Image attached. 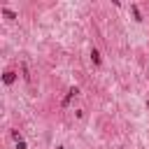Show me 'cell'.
I'll return each mask as SVG.
<instances>
[{"label":"cell","instance_id":"cell-1","mask_svg":"<svg viewBox=\"0 0 149 149\" xmlns=\"http://www.w3.org/2000/svg\"><path fill=\"white\" fill-rule=\"evenodd\" d=\"M77 95H79V86H70L68 93H65V98H63V102H61V107H68L72 102V98H77Z\"/></svg>","mask_w":149,"mask_h":149},{"label":"cell","instance_id":"cell-2","mask_svg":"<svg viewBox=\"0 0 149 149\" xmlns=\"http://www.w3.org/2000/svg\"><path fill=\"white\" fill-rule=\"evenodd\" d=\"M16 77H19V74H16L14 70H5V72H2V84H5V86H12V84L16 81Z\"/></svg>","mask_w":149,"mask_h":149},{"label":"cell","instance_id":"cell-3","mask_svg":"<svg viewBox=\"0 0 149 149\" xmlns=\"http://www.w3.org/2000/svg\"><path fill=\"white\" fill-rule=\"evenodd\" d=\"M91 63H93L95 68H100V65H102V56H100V51H98L95 47L91 49Z\"/></svg>","mask_w":149,"mask_h":149},{"label":"cell","instance_id":"cell-4","mask_svg":"<svg viewBox=\"0 0 149 149\" xmlns=\"http://www.w3.org/2000/svg\"><path fill=\"white\" fill-rule=\"evenodd\" d=\"M0 14H2L7 21H14V19H19V14H16L14 9H9V7H2V9H0Z\"/></svg>","mask_w":149,"mask_h":149},{"label":"cell","instance_id":"cell-5","mask_svg":"<svg viewBox=\"0 0 149 149\" xmlns=\"http://www.w3.org/2000/svg\"><path fill=\"white\" fill-rule=\"evenodd\" d=\"M130 14H133V19H135L137 23H142V12H140V7H137L135 2L130 5Z\"/></svg>","mask_w":149,"mask_h":149},{"label":"cell","instance_id":"cell-6","mask_svg":"<svg viewBox=\"0 0 149 149\" xmlns=\"http://www.w3.org/2000/svg\"><path fill=\"white\" fill-rule=\"evenodd\" d=\"M21 77H23L26 84H30V70H28V63H26V61L21 63Z\"/></svg>","mask_w":149,"mask_h":149},{"label":"cell","instance_id":"cell-7","mask_svg":"<svg viewBox=\"0 0 149 149\" xmlns=\"http://www.w3.org/2000/svg\"><path fill=\"white\" fill-rule=\"evenodd\" d=\"M26 147H28L26 140H16V142H14V149H26Z\"/></svg>","mask_w":149,"mask_h":149},{"label":"cell","instance_id":"cell-8","mask_svg":"<svg viewBox=\"0 0 149 149\" xmlns=\"http://www.w3.org/2000/svg\"><path fill=\"white\" fill-rule=\"evenodd\" d=\"M9 135H12V137H14V140H23V137H21V133H19V130H12V133H9Z\"/></svg>","mask_w":149,"mask_h":149},{"label":"cell","instance_id":"cell-9","mask_svg":"<svg viewBox=\"0 0 149 149\" xmlns=\"http://www.w3.org/2000/svg\"><path fill=\"white\" fill-rule=\"evenodd\" d=\"M147 109H149V98H147Z\"/></svg>","mask_w":149,"mask_h":149},{"label":"cell","instance_id":"cell-10","mask_svg":"<svg viewBox=\"0 0 149 149\" xmlns=\"http://www.w3.org/2000/svg\"><path fill=\"white\" fill-rule=\"evenodd\" d=\"M56 149H63V147H56Z\"/></svg>","mask_w":149,"mask_h":149}]
</instances>
